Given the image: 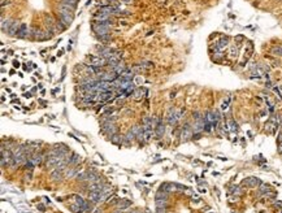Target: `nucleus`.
Masks as SVG:
<instances>
[{
    "mask_svg": "<svg viewBox=\"0 0 282 213\" xmlns=\"http://www.w3.org/2000/svg\"><path fill=\"white\" fill-rule=\"evenodd\" d=\"M111 29V22H94L92 23V31L98 35V37H104V35L109 34Z\"/></svg>",
    "mask_w": 282,
    "mask_h": 213,
    "instance_id": "f257e3e1",
    "label": "nucleus"
},
{
    "mask_svg": "<svg viewBox=\"0 0 282 213\" xmlns=\"http://www.w3.org/2000/svg\"><path fill=\"white\" fill-rule=\"evenodd\" d=\"M102 132L108 138H112L114 134H117V125L114 122H105L102 123Z\"/></svg>",
    "mask_w": 282,
    "mask_h": 213,
    "instance_id": "f03ea898",
    "label": "nucleus"
},
{
    "mask_svg": "<svg viewBox=\"0 0 282 213\" xmlns=\"http://www.w3.org/2000/svg\"><path fill=\"white\" fill-rule=\"evenodd\" d=\"M60 21L63 22L65 26H69L73 22V14L72 12L65 11V9H60Z\"/></svg>",
    "mask_w": 282,
    "mask_h": 213,
    "instance_id": "7ed1b4c3",
    "label": "nucleus"
},
{
    "mask_svg": "<svg viewBox=\"0 0 282 213\" xmlns=\"http://www.w3.org/2000/svg\"><path fill=\"white\" fill-rule=\"evenodd\" d=\"M191 135H192V127L189 125V123H185L183 127H182V131H181V140L182 142L187 140V139L191 138Z\"/></svg>",
    "mask_w": 282,
    "mask_h": 213,
    "instance_id": "20e7f679",
    "label": "nucleus"
},
{
    "mask_svg": "<svg viewBox=\"0 0 282 213\" xmlns=\"http://www.w3.org/2000/svg\"><path fill=\"white\" fill-rule=\"evenodd\" d=\"M118 77H120V75L114 73L113 70H112V73H102V74H99V79H100V81H107V82H113V81H116Z\"/></svg>",
    "mask_w": 282,
    "mask_h": 213,
    "instance_id": "39448f33",
    "label": "nucleus"
},
{
    "mask_svg": "<svg viewBox=\"0 0 282 213\" xmlns=\"http://www.w3.org/2000/svg\"><path fill=\"white\" fill-rule=\"evenodd\" d=\"M42 160H43V155H42V153H37V152H34V153L29 157L28 161H29L33 166H37V165H39V164L42 163Z\"/></svg>",
    "mask_w": 282,
    "mask_h": 213,
    "instance_id": "423d86ee",
    "label": "nucleus"
},
{
    "mask_svg": "<svg viewBox=\"0 0 282 213\" xmlns=\"http://www.w3.org/2000/svg\"><path fill=\"white\" fill-rule=\"evenodd\" d=\"M85 181L87 182H91V183H95V182H99V177L95 172L92 170H87L86 172V175H85Z\"/></svg>",
    "mask_w": 282,
    "mask_h": 213,
    "instance_id": "0eeeda50",
    "label": "nucleus"
},
{
    "mask_svg": "<svg viewBox=\"0 0 282 213\" xmlns=\"http://www.w3.org/2000/svg\"><path fill=\"white\" fill-rule=\"evenodd\" d=\"M168 123L170 126H173V125H175L177 123V121H178V117H177V112H175V109H169V113H168Z\"/></svg>",
    "mask_w": 282,
    "mask_h": 213,
    "instance_id": "6e6552de",
    "label": "nucleus"
},
{
    "mask_svg": "<svg viewBox=\"0 0 282 213\" xmlns=\"http://www.w3.org/2000/svg\"><path fill=\"white\" fill-rule=\"evenodd\" d=\"M164 134H165V125H164L163 121H160L157 123V126L155 127V135L160 139V138L164 137Z\"/></svg>",
    "mask_w": 282,
    "mask_h": 213,
    "instance_id": "1a4fd4ad",
    "label": "nucleus"
},
{
    "mask_svg": "<svg viewBox=\"0 0 282 213\" xmlns=\"http://www.w3.org/2000/svg\"><path fill=\"white\" fill-rule=\"evenodd\" d=\"M243 184L248 186V187H256V186L261 184V181L259 178H255V177H251V178H246L243 181Z\"/></svg>",
    "mask_w": 282,
    "mask_h": 213,
    "instance_id": "9d476101",
    "label": "nucleus"
},
{
    "mask_svg": "<svg viewBox=\"0 0 282 213\" xmlns=\"http://www.w3.org/2000/svg\"><path fill=\"white\" fill-rule=\"evenodd\" d=\"M103 198L104 196H103L102 192H92V191L89 192V200L92 201V203H100Z\"/></svg>",
    "mask_w": 282,
    "mask_h": 213,
    "instance_id": "9b49d317",
    "label": "nucleus"
},
{
    "mask_svg": "<svg viewBox=\"0 0 282 213\" xmlns=\"http://www.w3.org/2000/svg\"><path fill=\"white\" fill-rule=\"evenodd\" d=\"M155 135V130L154 129H143V139L144 142H149Z\"/></svg>",
    "mask_w": 282,
    "mask_h": 213,
    "instance_id": "f8f14e48",
    "label": "nucleus"
},
{
    "mask_svg": "<svg viewBox=\"0 0 282 213\" xmlns=\"http://www.w3.org/2000/svg\"><path fill=\"white\" fill-rule=\"evenodd\" d=\"M227 43H229V39H227V38H221V39L217 42V44H216V49H217V51H222V49H225V48L227 47Z\"/></svg>",
    "mask_w": 282,
    "mask_h": 213,
    "instance_id": "ddd939ff",
    "label": "nucleus"
},
{
    "mask_svg": "<svg viewBox=\"0 0 282 213\" xmlns=\"http://www.w3.org/2000/svg\"><path fill=\"white\" fill-rule=\"evenodd\" d=\"M98 13H104V14H112L114 13V8L111 7V5H103V7H99V12Z\"/></svg>",
    "mask_w": 282,
    "mask_h": 213,
    "instance_id": "4468645a",
    "label": "nucleus"
},
{
    "mask_svg": "<svg viewBox=\"0 0 282 213\" xmlns=\"http://www.w3.org/2000/svg\"><path fill=\"white\" fill-rule=\"evenodd\" d=\"M29 34V29H28V25L26 23H22L20 25V29H18V33H17V35H18L20 38H25L26 35Z\"/></svg>",
    "mask_w": 282,
    "mask_h": 213,
    "instance_id": "2eb2a0df",
    "label": "nucleus"
},
{
    "mask_svg": "<svg viewBox=\"0 0 282 213\" xmlns=\"http://www.w3.org/2000/svg\"><path fill=\"white\" fill-rule=\"evenodd\" d=\"M95 21L96 22H108L109 21V14H104V13H98L95 17Z\"/></svg>",
    "mask_w": 282,
    "mask_h": 213,
    "instance_id": "dca6fc26",
    "label": "nucleus"
},
{
    "mask_svg": "<svg viewBox=\"0 0 282 213\" xmlns=\"http://www.w3.org/2000/svg\"><path fill=\"white\" fill-rule=\"evenodd\" d=\"M78 172V168L74 166V168H70V169H65V173H64V177L65 178H72V177H74Z\"/></svg>",
    "mask_w": 282,
    "mask_h": 213,
    "instance_id": "f3484780",
    "label": "nucleus"
},
{
    "mask_svg": "<svg viewBox=\"0 0 282 213\" xmlns=\"http://www.w3.org/2000/svg\"><path fill=\"white\" fill-rule=\"evenodd\" d=\"M146 92H147V91L144 90V88H137V90L133 92V94H134V99H135V100H142V99H143V96H142V95L146 94Z\"/></svg>",
    "mask_w": 282,
    "mask_h": 213,
    "instance_id": "a211bd4d",
    "label": "nucleus"
},
{
    "mask_svg": "<svg viewBox=\"0 0 282 213\" xmlns=\"http://www.w3.org/2000/svg\"><path fill=\"white\" fill-rule=\"evenodd\" d=\"M134 138H137V137L133 134V132H131V130H129V131L126 132V135L124 137V143H125V144H130L131 142L134 140Z\"/></svg>",
    "mask_w": 282,
    "mask_h": 213,
    "instance_id": "6ab92c4d",
    "label": "nucleus"
},
{
    "mask_svg": "<svg viewBox=\"0 0 282 213\" xmlns=\"http://www.w3.org/2000/svg\"><path fill=\"white\" fill-rule=\"evenodd\" d=\"M18 29H20V26H18V23H17V21H13L12 25H11V28H9V30H8V34H9V35H14V34L18 33Z\"/></svg>",
    "mask_w": 282,
    "mask_h": 213,
    "instance_id": "aec40b11",
    "label": "nucleus"
},
{
    "mask_svg": "<svg viewBox=\"0 0 282 213\" xmlns=\"http://www.w3.org/2000/svg\"><path fill=\"white\" fill-rule=\"evenodd\" d=\"M51 178L54 179V181H61L64 178L63 177V174H61V170H59V169H55L54 172L51 173Z\"/></svg>",
    "mask_w": 282,
    "mask_h": 213,
    "instance_id": "412c9836",
    "label": "nucleus"
},
{
    "mask_svg": "<svg viewBox=\"0 0 282 213\" xmlns=\"http://www.w3.org/2000/svg\"><path fill=\"white\" fill-rule=\"evenodd\" d=\"M12 22H13V20H7V21H5L4 18H2V30L8 33V30H9Z\"/></svg>",
    "mask_w": 282,
    "mask_h": 213,
    "instance_id": "4be33fe9",
    "label": "nucleus"
},
{
    "mask_svg": "<svg viewBox=\"0 0 282 213\" xmlns=\"http://www.w3.org/2000/svg\"><path fill=\"white\" fill-rule=\"evenodd\" d=\"M121 78L124 79V81L131 82V81H133V78H134V73H133V72H130V70H126V72L121 75Z\"/></svg>",
    "mask_w": 282,
    "mask_h": 213,
    "instance_id": "5701e85b",
    "label": "nucleus"
},
{
    "mask_svg": "<svg viewBox=\"0 0 282 213\" xmlns=\"http://www.w3.org/2000/svg\"><path fill=\"white\" fill-rule=\"evenodd\" d=\"M131 132H133L135 137H138V135H140V134H143V126H140V125H134L133 127H131Z\"/></svg>",
    "mask_w": 282,
    "mask_h": 213,
    "instance_id": "b1692460",
    "label": "nucleus"
},
{
    "mask_svg": "<svg viewBox=\"0 0 282 213\" xmlns=\"http://www.w3.org/2000/svg\"><path fill=\"white\" fill-rule=\"evenodd\" d=\"M111 142H112V143H114V144H121V143H124V137H121L118 134H114L111 138Z\"/></svg>",
    "mask_w": 282,
    "mask_h": 213,
    "instance_id": "393cba45",
    "label": "nucleus"
},
{
    "mask_svg": "<svg viewBox=\"0 0 282 213\" xmlns=\"http://www.w3.org/2000/svg\"><path fill=\"white\" fill-rule=\"evenodd\" d=\"M79 163H81V157H79L78 155H76V153H73L72 157L69 158V164H70V165H74V166H76V165L79 164Z\"/></svg>",
    "mask_w": 282,
    "mask_h": 213,
    "instance_id": "a878e982",
    "label": "nucleus"
},
{
    "mask_svg": "<svg viewBox=\"0 0 282 213\" xmlns=\"http://www.w3.org/2000/svg\"><path fill=\"white\" fill-rule=\"evenodd\" d=\"M130 205H131V201H130V200L124 199V200L118 201V208H120V209H126V208H129Z\"/></svg>",
    "mask_w": 282,
    "mask_h": 213,
    "instance_id": "bb28decb",
    "label": "nucleus"
},
{
    "mask_svg": "<svg viewBox=\"0 0 282 213\" xmlns=\"http://www.w3.org/2000/svg\"><path fill=\"white\" fill-rule=\"evenodd\" d=\"M168 199H156V207L157 208H166Z\"/></svg>",
    "mask_w": 282,
    "mask_h": 213,
    "instance_id": "cd10ccee",
    "label": "nucleus"
},
{
    "mask_svg": "<svg viewBox=\"0 0 282 213\" xmlns=\"http://www.w3.org/2000/svg\"><path fill=\"white\" fill-rule=\"evenodd\" d=\"M226 127H229V130L230 131H237L238 130V125L233 121V120H230L227 123H226Z\"/></svg>",
    "mask_w": 282,
    "mask_h": 213,
    "instance_id": "c85d7f7f",
    "label": "nucleus"
},
{
    "mask_svg": "<svg viewBox=\"0 0 282 213\" xmlns=\"http://www.w3.org/2000/svg\"><path fill=\"white\" fill-rule=\"evenodd\" d=\"M272 55H274V56H282V47L281 46L273 47L272 48Z\"/></svg>",
    "mask_w": 282,
    "mask_h": 213,
    "instance_id": "c756f323",
    "label": "nucleus"
},
{
    "mask_svg": "<svg viewBox=\"0 0 282 213\" xmlns=\"http://www.w3.org/2000/svg\"><path fill=\"white\" fill-rule=\"evenodd\" d=\"M269 191H270V189H269V186H268V184H261V186H260V189H259V195L268 194Z\"/></svg>",
    "mask_w": 282,
    "mask_h": 213,
    "instance_id": "7c9ffc66",
    "label": "nucleus"
},
{
    "mask_svg": "<svg viewBox=\"0 0 282 213\" xmlns=\"http://www.w3.org/2000/svg\"><path fill=\"white\" fill-rule=\"evenodd\" d=\"M229 104H230V97H226V99L222 101V104H221V109L222 111H226L229 108Z\"/></svg>",
    "mask_w": 282,
    "mask_h": 213,
    "instance_id": "2f4dec72",
    "label": "nucleus"
},
{
    "mask_svg": "<svg viewBox=\"0 0 282 213\" xmlns=\"http://www.w3.org/2000/svg\"><path fill=\"white\" fill-rule=\"evenodd\" d=\"M192 118H194V121H195V122H198V121H203V117H201V114H200L199 112H194V113H192Z\"/></svg>",
    "mask_w": 282,
    "mask_h": 213,
    "instance_id": "473e14b6",
    "label": "nucleus"
},
{
    "mask_svg": "<svg viewBox=\"0 0 282 213\" xmlns=\"http://www.w3.org/2000/svg\"><path fill=\"white\" fill-rule=\"evenodd\" d=\"M237 52H238L237 47H234V46H233V47L230 48V55H232L233 57H235V56H237Z\"/></svg>",
    "mask_w": 282,
    "mask_h": 213,
    "instance_id": "72a5a7b5",
    "label": "nucleus"
},
{
    "mask_svg": "<svg viewBox=\"0 0 282 213\" xmlns=\"http://www.w3.org/2000/svg\"><path fill=\"white\" fill-rule=\"evenodd\" d=\"M156 213H165V208H157Z\"/></svg>",
    "mask_w": 282,
    "mask_h": 213,
    "instance_id": "f704fd0d",
    "label": "nucleus"
},
{
    "mask_svg": "<svg viewBox=\"0 0 282 213\" xmlns=\"http://www.w3.org/2000/svg\"><path fill=\"white\" fill-rule=\"evenodd\" d=\"M13 66L14 68H20V63H18V61H13Z\"/></svg>",
    "mask_w": 282,
    "mask_h": 213,
    "instance_id": "c9c22d12",
    "label": "nucleus"
},
{
    "mask_svg": "<svg viewBox=\"0 0 282 213\" xmlns=\"http://www.w3.org/2000/svg\"><path fill=\"white\" fill-rule=\"evenodd\" d=\"M38 208L40 209V210H44L46 208H44V205H43V204H38Z\"/></svg>",
    "mask_w": 282,
    "mask_h": 213,
    "instance_id": "e433bc0d",
    "label": "nucleus"
},
{
    "mask_svg": "<svg viewBox=\"0 0 282 213\" xmlns=\"http://www.w3.org/2000/svg\"><path fill=\"white\" fill-rule=\"evenodd\" d=\"M113 213H124V209H120V208H118L117 210H114Z\"/></svg>",
    "mask_w": 282,
    "mask_h": 213,
    "instance_id": "4c0bfd02",
    "label": "nucleus"
},
{
    "mask_svg": "<svg viewBox=\"0 0 282 213\" xmlns=\"http://www.w3.org/2000/svg\"><path fill=\"white\" fill-rule=\"evenodd\" d=\"M24 96H25V97H30L31 94H30V92H26V94H24Z\"/></svg>",
    "mask_w": 282,
    "mask_h": 213,
    "instance_id": "58836bf2",
    "label": "nucleus"
},
{
    "mask_svg": "<svg viewBox=\"0 0 282 213\" xmlns=\"http://www.w3.org/2000/svg\"><path fill=\"white\" fill-rule=\"evenodd\" d=\"M278 151H279V153H282V143H279V147H278Z\"/></svg>",
    "mask_w": 282,
    "mask_h": 213,
    "instance_id": "ea45409f",
    "label": "nucleus"
},
{
    "mask_svg": "<svg viewBox=\"0 0 282 213\" xmlns=\"http://www.w3.org/2000/svg\"><path fill=\"white\" fill-rule=\"evenodd\" d=\"M124 2H125L126 4H131V2H133V0H124Z\"/></svg>",
    "mask_w": 282,
    "mask_h": 213,
    "instance_id": "a19ab883",
    "label": "nucleus"
},
{
    "mask_svg": "<svg viewBox=\"0 0 282 213\" xmlns=\"http://www.w3.org/2000/svg\"><path fill=\"white\" fill-rule=\"evenodd\" d=\"M276 207H282V203H276Z\"/></svg>",
    "mask_w": 282,
    "mask_h": 213,
    "instance_id": "79ce46f5",
    "label": "nucleus"
},
{
    "mask_svg": "<svg viewBox=\"0 0 282 213\" xmlns=\"http://www.w3.org/2000/svg\"><path fill=\"white\" fill-rule=\"evenodd\" d=\"M108 3H113V2H116V0H107Z\"/></svg>",
    "mask_w": 282,
    "mask_h": 213,
    "instance_id": "37998d69",
    "label": "nucleus"
},
{
    "mask_svg": "<svg viewBox=\"0 0 282 213\" xmlns=\"http://www.w3.org/2000/svg\"><path fill=\"white\" fill-rule=\"evenodd\" d=\"M129 213H138L137 210H131V212H129Z\"/></svg>",
    "mask_w": 282,
    "mask_h": 213,
    "instance_id": "c03bdc74",
    "label": "nucleus"
}]
</instances>
